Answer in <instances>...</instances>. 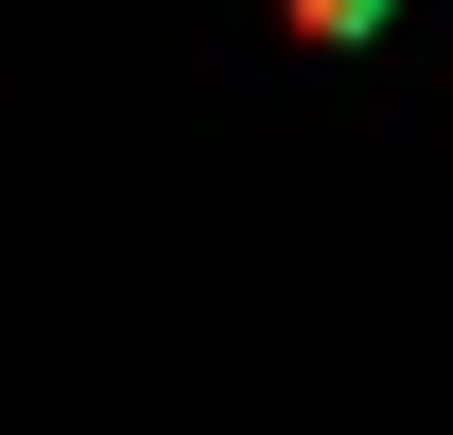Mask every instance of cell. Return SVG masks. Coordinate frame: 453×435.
I'll list each match as a JSON object with an SVG mask.
<instances>
[{
    "instance_id": "1",
    "label": "cell",
    "mask_w": 453,
    "mask_h": 435,
    "mask_svg": "<svg viewBox=\"0 0 453 435\" xmlns=\"http://www.w3.org/2000/svg\"><path fill=\"white\" fill-rule=\"evenodd\" d=\"M296 35H314V53H349V35H384V0H296Z\"/></svg>"
}]
</instances>
